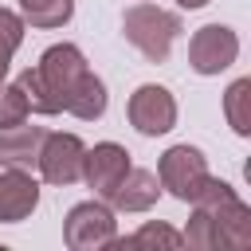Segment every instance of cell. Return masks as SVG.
Segmentation results:
<instances>
[{"mask_svg":"<svg viewBox=\"0 0 251 251\" xmlns=\"http://www.w3.org/2000/svg\"><path fill=\"white\" fill-rule=\"evenodd\" d=\"M122 35L149 59V63H165L176 35H180V16L176 12H165L149 0H137L126 8L122 16Z\"/></svg>","mask_w":251,"mask_h":251,"instance_id":"6da1fadb","label":"cell"},{"mask_svg":"<svg viewBox=\"0 0 251 251\" xmlns=\"http://www.w3.org/2000/svg\"><path fill=\"white\" fill-rule=\"evenodd\" d=\"M63 243L71 251H102L118 243V220L106 200H82L63 220Z\"/></svg>","mask_w":251,"mask_h":251,"instance_id":"7a4b0ae2","label":"cell"},{"mask_svg":"<svg viewBox=\"0 0 251 251\" xmlns=\"http://www.w3.org/2000/svg\"><path fill=\"white\" fill-rule=\"evenodd\" d=\"M208 176V157L196 149V145H173L161 153L157 161V180H161V192L176 196L180 204H188L196 196V188L204 184Z\"/></svg>","mask_w":251,"mask_h":251,"instance_id":"3957f363","label":"cell"},{"mask_svg":"<svg viewBox=\"0 0 251 251\" xmlns=\"http://www.w3.org/2000/svg\"><path fill=\"white\" fill-rule=\"evenodd\" d=\"M86 71H90V63H86V55H82L75 43H51V47L39 55V63H35V75H39V82L47 86V94H51V102H55L59 114H63V102H67L71 86H75Z\"/></svg>","mask_w":251,"mask_h":251,"instance_id":"277c9868","label":"cell"},{"mask_svg":"<svg viewBox=\"0 0 251 251\" xmlns=\"http://www.w3.org/2000/svg\"><path fill=\"white\" fill-rule=\"evenodd\" d=\"M82 153H86V145H82L78 133H51L47 129L43 133V145H39L35 169H39V176L47 184L67 188V184H78L82 180Z\"/></svg>","mask_w":251,"mask_h":251,"instance_id":"5b68a950","label":"cell"},{"mask_svg":"<svg viewBox=\"0 0 251 251\" xmlns=\"http://www.w3.org/2000/svg\"><path fill=\"white\" fill-rule=\"evenodd\" d=\"M129 126L141 133V137H161L176 126V98L169 86H157V82H141L133 94H129Z\"/></svg>","mask_w":251,"mask_h":251,"instance_id":"8992f818","label":"cell"},{"mask_svg":"<svg viewBox=\"0 0 251 251\" xmlns=\"http://www.w3.org/2000/svg\"><path fill=\"white\" fill-rule=\"evenodd\" d=\"M239 59V35L227 24H204L192 39H188V67L204 78L227 71Z\"/></svg>","mask_w":251,"mask_h":251,"instance_id":"52a82bcc","label":"cell"},{"mask_svg":"<svg viewBox=\"0 0 251 251\" xmlns=\"http://www.w3.org/2000/svg\"><path fill=\"white\" fill-rule=\"evenodd\" d=\"M129 153L118 141H98L94 149L82 153V180L86 188H94L98 200H110V192L118 188V180L129 173Z\"/></svg>","mask_w":251,"mask_h":251,"instance_id":"ba28073f","label":"cell"},{"mask_svg":"<svg viewBox=\"0 0 251 251\" xmlns=\"http://www.w3.org/2000/svg\"><path fill=\"white\" fill-rule=\"evenodd\" d=\"M39 208V180L27 169H0V224H20Z\"/></svg>","mask_w":251,"mask_h":251,"instance_id":"9c48e42d","label":"cell"},{"mask_svg":"<svg viewBox=\"0 0 251 251\" xmlns=\"http://www.w3.org/2000/svg\"><path fill=\"white\" fill-rule=\"evenodd\" d=\"M43 126H31L27 118L16 126L0 129V169H35L39 161V145H43Z\"/></svg>","mask_w":251,"mask_h":251,"instance_id":"30bf717a","label":"cell"},{"mask_svg":"<svg viewBox=\"0 0 251 251\" xmlns=\"http://www.w3.org/2000/svg\"><path fill=\"white\" fill-rule=\"evenodd\" d=\"M157 200H161V180H157V173L129 165V173L118 180V188L110 192L106 204H110L114 212H149Z\"/></svg>","mask_w":251,"mask_h":251,"instance_id":"8fae6325","label":"cell"},{"mask_svg":"<svg viewBox=\"0 0 251 251\" xmlns=\"http://www.w3.org/2000/svg\"><path fill=\"white\" fill-rule=\"evenodd\" d=\"M208 216L216 224V247H224V251H247L251 247V208L243 196H235L231 204H224Z\"/></svg>","mask_w":251,"mask_h":251,"instance_id":"7c38bea8","label":"cell"},{"mask_svg":"<svg viewBox=\"0 0 251 251\" xmlns=\"http://www.w3.org/2000/svg\"><path fill=\"white\" fill-rule=\"evenodd\" d=\"M106 106H110V94H106V82H102L94 71H86V75L71 86V94H67V102H63V110H67L71 118H78V122H98V118L106 114Z\"/></svg>","mask_w":251,"mask_h":251,"instance_id":"4fadbf2b","label":"cell"},{"mask_svg":"<svg viewBox=\"0 0 251 251\" xmlns=\"http://www.w3.org/2000/svg\"><path fill=\"white\" fill-rule=\"evenodd\" d=\"M24 24L39 27V31H55L63 24H71L75 16V0H16Z\"/></svg>","mask_w":251,"mask_h":251,"instance_id":"5bb4252c","label":"cell"},{"mask_svg":"<svg viewBox=\"0 0 251 251\" xmlns=\"http://www.w3.org/2000/svg\"><path fill=\"white\" fill-rule=\"evenodd\" d=\"M224 114L239 137H251V78H235L224 90Z\"/></svg>","mask_w":251,"mask_h":251,"instance_id":"9a60e30c","label":"cell"},{"mask_svg":"<svg viewBox=\"0 0 251 251\" xmlns=\"http://www.w3.org/2000/svg\"><path fill=\"white\" fill-rule=\"evenodd\" d=\"M16 86L24 90V102H27V110H31V114H43V118H51V114H59V110H55V102H51V94H47V86L39 82V75H35V67H27V71H20V75H16Z\"/></svg>","mask_w":251,"mask_h":251,"instance_id":"2e32d148","label":"cell"},{"mask_svg":"<svg viewBox=\"0 0 251 251\" xmlns=\"http://www.w3.org/2000/svg\"><path fill=\"white\" fill-rule=\"evenodd\" d=\"M180 239H184V247L216 251V224H212V216L200 212V208H192V220H188V227L180 231Z\"/></svg>","mask_w":251,"mask_h":251,"instance_id":"e0dca14e","label":"cell"},{"mask_svg":"<svg viewBox=\"0 0 251 251\" xmlns=\"http://www.w3.org/2000/svg\"><path fill=\"white\" fill-rule=\"evenodd\" d=\"M129 247H184V239H180V231L176 227H169V224H141L129 239H126Z\"/></svg>","mask_w":251,"mask_h":251,"instance_id":"ac0fdd59","label":"cell"},{"mask_svg":"<svg viewBox=\"0 0 251 251\" xmlns=\"http://www.w3.org/2000/svg\"><path fill=\"white\" fill-rule=\"evenodd\" d=\"M24 118H31V110H27V102H24V90L4 78V82H0V129H4V126H16V122H24Z\"/></svg>","mask_w":251,"mask_h":251,"instance_id":"d6986e66","label":"cell"},{"mask_svg":"<svg viewBox=\"0 0 251 251\" xmlns=\"http://www.w3.org/2000/svg\"><path fill=\"white\" fill-rule=\"evenodd\" d=\"M24 31H27L24 16L12 12V8H0V55L12 59V55L20 51V43H24Z\"/></svg>","mask_w":251,"mask_h":251,"instance_id":"ffe728a7","label":"cell"},{"mask_svg":"<svg viewBox=\"0 0 251 251\" xmlns=\"http://www.w3.org/2000/svg\"><path fill=\"white\" fill-rule=\"evenodd\" d=\"M180 8H188V12H196V8H204V4H212V0H176Z\"/></svg>","mask_w":251,"mask_h":251,"instance_id":"44dd1931","label":"cell"},{"mask_svg":"<svg viewBox=\"0 0 251 251\" xmlns=\"http://www.w3.org/2000/svg\"><path fill=\"white\" fill-rule=\"evenodd\" d=\"M8 71H12V59H8V55H0V82L8 78Z\"/></svg>","mask_w":251,"mask_h":251,"instance_id":"7402d4cb","label":"cell"}]
</instances>
